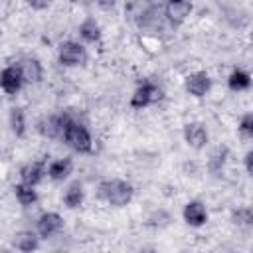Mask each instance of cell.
Here are the masks:
<instances>
[{"mask_svg": "<svg viewBox=\"0 0 253 253\" xmlns=\"http://www.w3.org/2000/svg\"><path fill=\"white\" fill-rule=\"evenodd\" d=\"M182 217H184L186 225H190V227H204L208 223L210 213H208V208L204 202L190 200V202H186V206L182 210Z\"/></svg>", "mask_w": 253, "mask_h": 253, "instance_id": "cell-10", "label": "cell"}, {"mask_svg": "<svg viewBox=\"0 0 253 253\" xmlns=\"http://www.w3.org/2000/svg\"><path fill=\"white\" fill-rule=\"evenodd\" d=\"M57 61L63 67H83L89 61L87 47L79 40H65L57 47Z\"/></svg>", "mask_w": 253, "mask_h": 253, "instance_id": "cell-4", "label": "cell"}, {"mask_svg": "<svg viewBox=\"0 0 253 253\" xmlns=\"http://www.w3.org/2000/svg\"><path fill=\"white\" fill-rule=\"evenodd\" d=\"M97 196L101 202H105L113 208H125L134 198V186L121 178L101 180L97 186Z\"/></svg>", "mask_w": 253, "mask_h": 253, "instance_id": "cell-1", "label": "cell"}, {"mask_svg": "<svg viewBox=\"0 0 253 253\" xmlns=\"http://www.w3.org/2000/svg\"><path fill=\"white\" fill-rule=\"evenodd\" d=\"M42 245V239L32 229H20L12 235V247L18 253H36Z\"/></svg>", "mask_w": 253, "mask_h": 253, "instance_id": "cell-15", "label": "cell"}, {"mask_svg": "<svg viewBox=\"0 0 253 253\" xmlns=\"http://www.w3.org/2000/svg\"><path fill=\"white\" fill-rule=\"evenodd\" d=\"M28 6L40 10V8H49V2H28Z\"/></svg>", "mask_w": 253, "mask_h": 253, "instance_id": "cell-25", "label": "cell"}, {"mask_svg": "<svg viewBox=\"0 0 253 253\" xmlns=\"http://www.w3.org/2000/svg\"><path fill=\"white\" fill-rule=\"evenodd\" d=\"M61 140L77 154H89L93 150V134L91 130L87 128L85 123L73 119L69 115L67 123H65V128H63V134H61Z\"/></svg>", "mask_w": 253, "mask_h": 253, "instance_id": "cell-2", "label": "cell"}, {"mask_svg": "<svg viewBox=\"0 0 253 253\" xmlns=\"http://www.w3.org/2000/svg\"><path fill=\"white\" fill-rule=\"evenodd\" d=\"M227 87L233 91V93H241V91H247L251 87V73L241 69V67H235L229 71L227 75Z\"/></svg>", "mask_w": 253, "mask_h": 253, "instance_id": "cell-21", "label": "cell"}, {"mask_svg": "<svg viewBox=\"0 0 253 253\" xmlns=\"http://www.w3.org/2000/svg\"><path fill=\"white\" fill-rule=\"evenodd\" d=\"M231 223L237 227H251L253 225V210L249 206H241L231 211Z\"/></svg>", "mask_w": 253, "mask_h": 253, "instance_id": "cell-22", "label": "cell"}, {"mask_svg": "<svg viewBox=\"0 0 253 253\" xmlns=\"http://www.w3.org/2000/svg\"><path fill=\"white\" fill-rule=\"evenodd\" d=\"M69 119V113H51V115H45L38 121V132L43 136V138H49V140H55L59 138L61 140V134H63V128H65V123Z\"/></svg>", "mask_w": 253, "mask_h": 253, "instance_id": "cell-5", "label": "cell"}, {"mask_svg": "<svg viewBox=\"0 0 253 253\" xmlns=\"http://www.w3.org/2000/svg\"><path fill=\"white\" fill-rule=\"evenodd\" d=\"M45 170H47V164H45L43 160L26 162V164L20 166V182L36 188V186H40V184L43 182V178L47 176Z\"/></svg>", "mask_w": 253, "mask_h": 253, "instance_id": "cell-12", "label": "cell"}, {"mask_svg": "<svg viewBox=\"0 0 253 253\" xmlns=\"http://www.w3.org/2000/svg\"><path fill=\"white\" fill-rule=\"evenodd\" d=\"M227 158H229V148H227L225 144L215 146V148L210 152V156H208V164H206L208 172L213 174V176H219V174L223 172L225 164H227Z\"/></svg>", "mask_w": 253, "mask_h": 253, "instance_id": "cell-18", "label": "cell"}, {"mask_svg": "<svg viewBox=\"0 0 253 253\" xmlns=\"http://www.w3.org/2000/svg\"><path fill=\"white\" fill-rule=\"evenodd\" d=\"M136 253H160L156 247H150V245H146V247H140Z\"/></svg>", "mask_w": 253, "mask_h": 253, "instance_id": "cell-26", "label": "cell"}, {"mask_svg": "<svg viewBox=\"0 0 253 253\" xmlns=\"http://www.w3.org/2000/svg\"><path fill=\"white\" fill-rule=\"evenodd\" d=\"M0 253H14V251H10V249H6V247H0Z\"/></svg>", "mask_w": 253, "mask_h": 253, "instance_id": "cell-27", "label": "cell"}, {"mask_svg": "<svg viewBox=\"0 0 253 253\" xmlns=\"http://www.w3.org/2000/svg\"><path fill=\"white\" fill-rule=\"evenodd\" d=\"M243 166H245V172L251 176L253 174V150H247L245 156H243Z\"/></svg>", "mask_w": 253, "mask_h": 253, "instance_id": "cell-24", "label": "cell"}, {"mask_svg": "<svg viewBox=\"0 0 253 253\" xmlns=\"http://www.w3.org/2000/svg\"><path fill=\"white\" fill-rule=\"evenodd\" d=\"M182 136H184V142H186L190 148H194V150H202V148H206L208 142H210V132H208L206 125L200 123V121H190V123H186L184 128H182Z\"/></svg>", "mask_w": 253, "mask_h": 253, "instance_id": "cell-9", "label": "cell"}, {"mask_svg": "<svg viewBox=\"0 0 253 253\" xmlns=\"http://www.w3.org/2000/svg\"><path fill=\"white\" fill-rule=\"evenodd\" d=\"M237 132L241 138L251 140L253 138V113H245L241 115L239 123H237Z\"/></svg>", "mask_w": 253, "mask_h": 253, "instance_id": "cell-23", "label": "cell"}, {"mask_svg": "<svg viewBox=\"0 0 253 253\" xmlns=\"http://www.w3.org/2000/svg\"><path fill=\"white\" fill-rule=\"evenodd\" d=\"M16 67L20 69V75H22L24 83H32V85L42 83V79H43V63L38 57H32V55L22 57L16 63Z\"/></svg>", "mask_w": 253, "mask_h": 253, "instance_id": "cell-11", "label": "cell"}, {"mask_svg": "<svg viewBox=\"0 0 253 253\" xmlns=\"http://www.w3.org/2000/svg\"><path fill=\"white\" fill-rule=\"evenodd\" d=\"M24 85H26V83H24V79H22L20 69L16 67V63H14V65H6L4 69H0V89H2L6 95L12 97V95L20 93Z\"/></svg>", "mask_w": 253, "mask_h": 253, "instance_id": "cell-13", "label": "cell"}, {"mask_svg": "<svg viewBox=\"0 0 253 253\" xmlns=\"http://www.w3.org/2000/svg\"><path fill=\"white\" fill-rule=\"evenodd\" d=\"M61 202L67 210H77L83 206L85 202V190H83V184L79 180L71 182L65 190H63V196H61Z\"/></svg>", "mask_w": 253, "mask_h": 253, "instance_id": "cell-17", "label": "cell"}, {"mask_svg": "<svg viewBox=\"0 0 253 253\" xmlns=\"http://www.w3.org/2000/svg\"><path fill=\"white\" fill-rule=\"evenodd\" d=\"M8 126L16 138H24L28 132V119L22 107H12L8 113Z\"/></svg>", "mask_w": 253, "mask_h": 253, "instance_id": "cell-19", "label": "cell"}, {"mask_svg": "<svg viewBox=\"0 0 253 253\" xmlns=\"http://www.w3.org/2000/svg\"><path fill=\"white\" fill-rule=\"evenodd\" d=\"M192 12H194V4L188 0H170L162 6V18L174 28L184 24Z\"/></svg>", "mask_w": 253, "mask_h": 253, "instance_id": "cell-8", "label": "cell"}, {"mask_svg": "<svg viewBox=\"0 0 253 253\" xmlns=\"http://www.w3.org/2000/svg\"><path fill=\"white\" fill-rule=\"evenodd\" d=\"M65 227L63 215L57 211H43L38 219H36V233L40 235V239H49L55 237L57 233H61Z\"/></svg>", "mask_w": 253, "mask_h": 253, "instance_id": "cell-7", "label": "cell"}, {"mask_svg": "<svg viewBox=\"0 0 253 253\" xmlns=\"http://www.w3.org/2000/svg\"><path fill=\"white\" fill-rule=\"evenodd\" d=\"M77 34H79V40H81L83 45H85V43H87V45H97V43H101V40H103L101 24H99L95 18H91V16H87L85 20L79 22Z\"/></svg>", "mask_w": 253, "mask_h": 253, "instance_id": "cell-14", "label": "cell"}, {"mask_svg": "<svg viewBox=\"0 0 253 253\" xmlns=\"http://www.w3.org/2000/svg\"><path fill=\"white\" fill-rule=\"evenodd\" d=\"M162 99H164V89L152 79H142L134 87V91H132V95L128 99V107L132 111H142V109H146L150 105L160 103Z\"/></svg>", "mask_w": 253, "mask_h": 253, "instance_id": "cell-3", "label": "cell"}, {"mask_svg": "<svg viewBox=\"0 0 253 253\" xmlns=\"http://www.w3.org/2000/svg\"><path fill=\"white\" fill-rule=\"evenodd\" d=\"M12 192H14V198H16V202H18L22 208H32V206H34V204L40 200V196H38V190H36L34 186L22 184V182L14 184V186H12Z\"/></svg>", "mask_w": 253, "mask_h": 253, "instance_id": "cell-20", "label": "cell"}, {"mask_svg": "<svg viewBox=\"0 0 253 253\" xmlns=\"http://www.w3.org/2000/svg\"><path fill=\"white\" fill-rule=\"evenodd\" d=\"M211 87H213V79H211V75H210L208 71H204V69L192 71V73H188L186 79H184V89H186V93L192 95V97H196V99L206 97V95L211 91Z\"/></svg>", "mask_w": 253, "mask_h": 253, "instance_id": "cell-6", "label": "cell"}, {"mask_svg": "<svg viewBox=\"0 0 253 253\" xmlns=\"http://www.w3.org/2000/svg\"><path fill=\"white\" fill-rule=\"evenodd\" d=\"M45 174L51 182H63L73 174V160L67 158V156L65 158H55L47 164Z\"/></svg>", "mask_w": 253, "mask_h": 253, "instance_id": "cell-16", "label": "cell"}]
</instances>
